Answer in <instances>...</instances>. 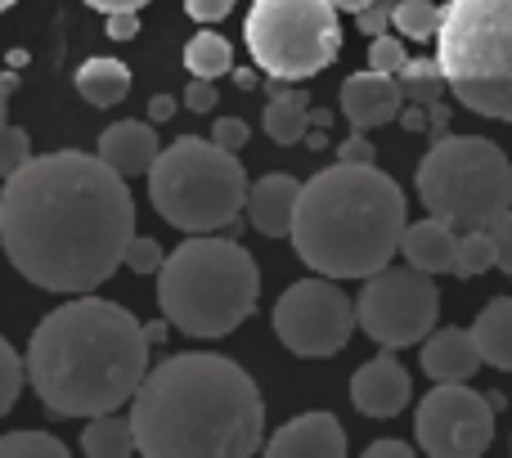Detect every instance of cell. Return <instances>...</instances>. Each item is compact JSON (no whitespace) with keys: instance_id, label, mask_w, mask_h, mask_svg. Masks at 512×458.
Returning <instances> with one entry per match:
<instances>
[{"instance_id":"4fadbf2b","label":"cell","mask_w":512,"mask_h":458,"mask_svg":"<svg viewBox=\"0 0 512 458\" xmlns=\"http://www.w3.org/2000/svg\"><path fill=\"white\" fill-rule=\"evenodd\" d=\"M414 400V382L400 369V360L382 346V355H373L369 364H360L351 378V405L364 418H396L400 409Z\"/></svg>"},{"instance_id":"5b68a950","label":"cell","mask_w":512,"mask_h":458,"mask_svg":"<svg viewBox=\"0 0 512 458\" xmlns=\"http://www.w3.org/2000/svg\"><path fill=\"white\" fill-rule=\"evenodd\" d=\"M261 270L234 238L189 234L158 265V306L176 333L185 337H230L256 310Z\"/></svg>"},{"instance_id":"83f0119b","label":"cell","mask_w":512,"mask_h":458,"mask_svg":"<svg viewBox=\"0 0 512 458\" xmlns=\"http://www.w3.org/2000/svg\"><path fill=\"white\" fill-rule=\"evenodd\" d=\"M0 458H68V445L50 432H9L0 436Z\"/></svg>"},{"instance_id":"d6a6232c","label":"cell","mask_w":512,"mask_h":458,"mask_svg":"<svg viewBox=\"0 0 512 458\" xmlns=\"http://www.w3.org/2000/svg\"><path fill=\"white\" fill-rule=\"evenodd\" d=\"M490 238H495V265L504 274H512V207L490 225Z\"/></svg>"},{"instance_id":"1f68e13d","label":"cell","mask_w":512,"mask_h":458,"mask_svg":"<svg viewBox=\"0 0 512 458\" xmlns=\"http://www.w3.org/2000/svg\"><path fill=\"white\" fill-rule=\"evenodd\" d=\"M369 68L373 72H391L396 77L400 68H405V45H400V36H387V32H378V36H369Z\"/></svg>"},{"instance_id":"4316f807","label":"cell","mask_w":512,"mask_h":458,"mask_svg":"<svg viewBox=\"0 0 512 458\" xmlns=\"http://www.w3.org/2000/svg\"><path fill=\"white\" fill-rule=\"evenodd\" d=\"M391 27H396V36H409V41H432L436 27H441V9L432 0H396L391 5Z\"/></svg>"},{"instance_id":"bcb514c9","label":"cell","mask_w":512,"mask_h":458,"mask_svg":"<svg viewBox=\"0 0 512 458\" xmlns=\"http://www.w3.org/2000/svg\"><path fill=\"white\" fill-rule=\"evenodd\" d=\"M9 5H14V0H0V14H5V9H9Z\"/></svg>"},{"instance_id":"7bdbcfd3","label":"cell","mask_w":512,"mask_h":458,"mask_svg":"<svg viewBox=\"0 0 512 458\" xmlns=\"http://www.w3.org/2000/svg\"><path fill=\"white\" fill-rule=\"evenodd\" d=\"M171 113H176V99H171V95H153L149 99V117H153V122H167Z\"/></svg>"},{"instance_id":"d590c367","label":"cell","mask_w":512,"mask_h":458,"mask_svg":"<svg viewBox=\"0 0 512 458\" xmlns=\"http://www.w3.org/2000/svg\"><path fill=\"white\" fill-rule=\"evenodd\" d=\"M185 108H189V113H212V108H216V86H212V81H207V77H194V81H189Z\"/></svg>"},{"instance_id":"74e56055","label":"cell","mask_w":512,"mask_h":458,"mask_svg":"<svg viewBox=\"0 0 512 458\" xmlns=\"http://www.w3.org/2000/svg\"><path fill=\"white\" fill-rule=\"evenodd\" d=\"M108 18V36L113 41H131L140 32V9H117V14H104Z\"/></svg>"},{"instance_id":"2e32d148","label":"cell","mask_w":512,"mask_h":458,"mask_svg":"<svg viewBox=\"0 0 512 458\" xmlns=\"http://www.w3.org/2000/svg\"><path fill=\"white\" fill-rule=\"evenodd\" d=\"M297 194H301V180H292V176H261L256 185H248L243 212H248L256 234L288 238L292 234V212H297Z\"/></svg>"},{"instance_id":"9a60e30c","label":"cell","mask_w":512,"mask_h":458,"mask_svg":"<svg viewBox=\"0 0 512 458\" xmlns=\"http://www.w3.org/2000/svg\"><path fill=\"white\" fill-rule=\"evenodd\" d=\"M270 458H342L346 432L333 414H301L265 441Z\"/></svg>"},{"instance_id":"e575fe53","label":"cell","mask_w":512,"mask_h":458,"mask_svg":"<svg viewBox=\"0 0 512 458\" xmlns=\"http://www.w3.org/2000/svg\"><path fill=\"white\" fill-rule=\"evenodd\" d=\"M355 27H360L364 36H378L391 27V5L387 0H373V5H364L360 14H355Z\"/></svg>"},{"instance_id":"484cf974","label":"cell","mask_w":512,"mask_h":458,"mask_svg":"<svg viewBox=\"0 0 512 458\" xmlns=\"http://www.w3.org/2000/svg\"><path fill=\"white\" fill-rule=\"evenodd\" d=\"M400 81V95L409 104H436L445 90V77H441V63L436 59H405V68L396 72Z\"/></svg>"},{"instance_id":"60d3db41","label":"cell","mask_w":512,"mask_h":458,"mask_svg":"<svg viewBox=\"0 0 512 458\" xmlns=\"http://www.w3.org/2000/svg\"><path fill=\"white\" fill-rule=\"evenodd\" d=\"M90 9H99V14H117V9H144L149 0H86Z\"/></svg>"},{"instance_id":"b9f144b4","label":"cell","mask_w":512,"mask_h":458,"mask_svg":"<svg viewBox=\"0 0 512 458\" xmlns=\"http://www.w3.org/2000/svg\"><path fill=\"white\" fill-rule=\"evenodd\" d=\"M18 90V68L0 72V122H5V108H9V95Z\"/></svg>"},{"instance_id":"277c9868","label":"cell","mask_w":512,"mask_h":458,"mask_svg":"<svg viewBox=\"0 0 512 458\" xmlns=\"http://www.w3.org/2000/svg\"><path fill=\"white\" fill-rule=\"evenodd\" d=\"M405 189L378 162H342L315 171L297 194L292 247L301 265L328 279H369L400 252Z\"/></svg>"},{"instance_id":"8d00e7d4","label":"cell","mask_w":512,"mask_h":458,"mask_svg":"<svg viewBox=\"0 0 512 458\" xmlns=\"http://www.w3.org/2000/svg\"><path fill=\"white\" fill-rule=\"evenodd\" d=\"M234 9V0H185V14L198 18V23H221Z\"/></svg>"},{"instance_id":"836d02e7","label":"cell","mask_w":512,"mask_h":458,"mask_svg":"<svg viewBox=\"0 0 512 458\" xmlns=\"http://www.w3.org/2000/svg\"><path fill=\"white\" fill-rule=\"evenodd\" d=\"M212 140L221 144V149L239 153L243 144H248V122H239V117H221V122L212 126Z\"/></svg>"},{"instance_id":"44dd1931","label":"cell","mask_w":512,"mask_h":458,"mask_svg":"<svg viewBox=\"0 0 512 458\" xmlns=\"http://www.w3.org/2000/svg\"><path fill=\"white\" fill-rule=\"evenodd\" d=\"M77 95L95 108H113L131 95V68L122 59H86L77 68Z\"/></svg>"},{"instance_id":"d6986e66","label":"cell","mask_w":512,"mask_h":458,"mask_svg":"<svg viewBox=\"0 0 512 458\" xmlns=\"http://www.w3.org/2000/svg\"><path fill=\"white\" fill-rule=\"evenodd\" d=\"M454 243H459V234L445 221L427 216V221H418V225H405V234H400V256H405V265H414V270H423V274H450Z\"/></svg>"},{"instance_id":"7402d4cb","label":"cell","mask_w":512,"mask_h":458,"mask_svg":"<svg viewBox=\"0 0 512 458\" xmlns=\"http://www.w3.org/2000/svg\"><path fill=\"white\" fill-rule=\"evenodd\" d=\"M81 450L90 458H126L135 454V427L131 418H122L113 409V414H95L86 423V432H81Z\"/></svg>"},{"instance_id":"603a6c76","label":"cell","mask_w":512,"mask_h":458,"mask_svg":"<svg viewBox=\"0 0 512 458\" xmlns=\"http://www.w3.org/2000/svg\"><path fill=\"white\" fill-rule=\"evenodd\" d=\"M261 122H265V135H270L274 144H297L301 135H306V122H310L306 95H297V90H274L265 113H261Z\"/></svg>"},{"instance_id":"6da1fadb","label":"cell","mask_w":512,"mask_h":458,"mask_svg":"<svg viewBox=\"0 0 512 458\" xmlns=\"http://www.w3.org/2000/svg\"><path fill=\"white\" fill-rule=\"evenodd\" d=\"M135 238V198L104 158L77 149L27 158L5 176L0 247L45 292H95Z\"/></svg>"},{"instance_id":"5bb4252c","label":"cell","mask_w":512,"mask_h":458,"mask_svg":"<svg viewBox=\"0 0 512 458\" xmlns=\"http://www.w3.org/2000/svg\"><path fill=\"white\" fill-rule=\"evenodd\" d=\"M400 104H405V95H400V81L391 72L369 68V72L346 77V86H342V113L355 131H373V126L396 122Z\"/></svg>"},{"instance_id":"ee69618b","label":"cell","mask_w":512,"mask_h":458,"mask_svg":"<svg viewBox=\"0 0 512 458\" xmlns=\"http://www.w3.org/2000/svg\"><path fill=\"white\" fill-rule=\"evenodd\" d=\"M328 5H333L337 14H342V9H346V14H360V9H364V5H373V0H328Z\"/></svg>"},{"instance_id":"7a4b0ae2","label":"cell","mask_w":512,"mask_h":458,"mask_svg":"<svg viewBox=\"0 0 512 458\" xmlns=\"http://www.w3.org/2000/svg\"><path fill=\"white\" fill-rule=\"evenodd\" d=\"M131 427L144 458H248L261 450L265 400L243 364L189 351L144 373Z\"/></svg>"},{"instance_id":"f6af8a7d","label":"cell","mask_w":512,"mask_h":458,"mask_svg":"<svg viewBox=\"0 0 512 458\" xmlns=\"http://www.w3.org/2000/svg\"><path fill=\"white\" fill-rule=\"evenodd\" d=\"M144 337H149V346L162 342V337H167V324H149V328H144Z\"/></svg>"},{"instance_id":"cb8c5ba5","label":"cell","mask_w":512,"mask_h":458,"mask_svg":"<svg viewBox=\"0 0 512 458\" xmlns=\"http://www.w3.org/2000/svg\"><path fill=\"white\" fill-rule=\"evenodd\" d=\"M185 68H189V77H207V81L225 77V72L234 68L230 41H225L221 32H198L194 41L185 45Z\"/></svg>"},{"instance_id":"f1b7e54d","label":"cell","mask_w":512,"mask_h":458,"mask_svg":"<svg viewBox=\"0 0 512 458\" xmlns=\"http://www.w3.org/2000/svg\"><path fill=\"white\" fill-rule=\"evenodd\" d=\"M18 391H23V360H18V351L0 337V418L18 405Z\"/></svg>"},{"instance_id":"52a82bcc","label":"cell","mask_w":512,"mask_h":458,"mask_svg":"<svg viewBox=\"0 0 512 458\" xmlns=\"http://www.w3.org/2000/svg\"><path fill=\"white\" fill-rule=\"evenodd\" d=\"M149 198L167 225L185 234H216L239 221L248 198V171L216 140L185 135L153 158Z\"/></svg>"},{"instance_id":"f546056e","label":"cell","mask_w":512,"mask_h":458,"mask_svg":"<svg viewBox=\"0 0 512 458\" xmlns=\"http://www.w3.org/2000/svg\"><path fill=\"white\" fill-rule=\"evenodd\" d=\"M27 158H32V140H27V131L23 126L0 122V180L14 176Z\"/></svg>"},{"instance_id":"4dcf8cb0","label":"cell","mask_w":512,"mask_h":458,"mask_svg":"<svg viewBox=\"0 0 512 458\" xmlns=\"http://www.w3.org/2000/svg\"><path fill=\"white\" fill-rule=\"evenodd\" d=\"M162 256H167V252H162L158 238L135 234L131 243H126V252H122V265H126V270H135V274H158Z\"/></svg>"},{"instance_id":"d4e9b609","label":"cell","mask_w":512,"mask_h":458,"mask_svg":"<svg viewBox=\"0 0 512 458\" xmlns=\"http://www.w3.org/2000/svg\"><path fill=\"white\" fill-rule=\"evenodd\" d=\"M495 265V238L490 229H463L459 243H454V261H450V274L459 279H477Z\"/></svg>"},{"instance_id":"8fae6325","label":"cell","mask_w":512,"mask_h":458,"mask_svg":"<svg viewBox=\"0 0 512 458\" xmlns=\"http://www.w3.org/2000/svg\"><path fill=\"white\" fill-rule=\"evenodd\" d=\"M274 333L301 360H328V355L346 351V342H351L355 301L328 274L301 279L274 301Z\"/></svg>"},{"instance_id":"8992f818","label":"cell","mask_w":512,"mask_h":458,"mask_svg":"<svg viewBox=\"0 0 512 458\" xmlns=\"http://www.w3.org/2000/svg\"><path fill=\"white\" fill-rule=\"evenodd\" d=\"M432 41L445 90L468 113L512 122V0H450Z\"/></svg>"},{"instance_id":"ac0fdd59","label":"cell","mask_w":512,"mask_h":458,"mask_svg":"<svg viewBox=\"0 0 512 458\" xmlns=\"http://www.w3.org/2000/svg\"><path fill=\"white\" fill-rule=\"evenodd\" d=\"M158 153H162L158 135H153L149 122H113L104 135H99V158H104L122 180L149 176Z\"/></svg>"},{"instance_id":"e0dca14e","label":"cell","mask_w":512,"mask_h":458,"mask_svg":"<svg viewBox=\"0 0 512 458\" xmlns=\"http://www.w3.org/2000/svg\"><path fill=\"white\" fill-rule=\"evenodd\" d=\"M481 369L472 328H436L423 337V373L432 382H468Z\"/></svg>"},{"instance_id":"30bf717a","label":"cell","mask_w":512,"mask_h":458,"mask_svg":"<svg viewBox=\"0 0 512 458\" xmlns=\"http://www.w3.org/2000/svg\"><path fill=\"white\" fill-rule=\"evenodd\" d=\"M441 315V292H436L432 274L414 270V265H382L364 279L360 297H355V328L373 337L387 351L423 342L436 328Z\"/></svg>"},{"instance_id":"9c48e42d","label":"cell","mask_w":512,"mask_h":458,"mask_svg":"<svg viewBox=\"0 0 512 458\" xmlns=\"http://www.w3.org/2000/svg\"><path fill=\"white\" fill-rule=\"evenodd\" d=\"M243 36L252 63L274 81H306L342 54V27L328 0H252Z\"/></svg>"},{"instance_id":"ba28073f","label":"cell","mask_w":512,"mask_h":458,"mask_svg":"<svg viewBox=\"0 0 512 458\" xmlns=\"http://www.w3.org/2000/svg\"><path fill=\"white\" fill-rule=\"evenodd\" d=\"M418 198L427 216L445 221L454 234L490 229L512 207V162L504 149L477 135H445L418 162Z\"/></svg>"},{"instance_id":"ab89813d","label":"cell","mask_w":512,"mask_h":458,"mask_svg":"<svg viewBox=\"0 0 512 458\" xmlns=\"http://www.w3.org/2000/svg\"><path fill=\"white\" fill-rule=\"evenodd\" d=\"M364 458H414V445L409 441H369Z\"/></svg>"},{"instance_id":"f35d334b","label":"cell","mask_w":512,"mask_h":458,"mask_svg":"<svg viewBox=\"0 0 512 458\" xmlns=\"http://www.w3.org/2000/svg\"><path fill=\"white\" fill-rule=\"evenodd\" d=\"M337 158L342 162H378V149H373V140L360 131V135H351V140L337 149Z\"/></svg>"},{"instance_id":"ffe728a7","label":"cell","mask_w":512,"mask_h":458,"mask_svg":"<svg viewBox=\"0 0 512 458\" xmlns=\"http://www.w3.org/2000/svg\"><path fill=\"white\" fill-rule=\"evenodd\" d=\"M472 342L481 351V364L499 373H512V297H495L472 324Z\"/></svg>"},{"instance_id":"7c38bea8","label":"cell","mask_w":512,"mask_h":458,"mask_svg":"<svg viewBox=\"0 0 512 458\" xmlns=\"http://www.w3.org/2000/svg\"><path fill=\"white\" fill-rule=\"evenodd\" d=\"M414 445L432 458H477L495 445V400L463 382H436L414 414Z\"/></svg>"},{"instance_id":"3957f363","label":"cell","mask_w":512,"mask_h":458,"mask_svg":"<svg viewBox=\"0 0 512 458\" xmlns=\"http://www.w3.org/2000/svg\"><path fill=\"white\" fill-rule=\"evenodd\" d=\"M149 373V337L126 306L77 292L36 324L23 378L59 418L113 414Z\"/></svg>"}]
</instances>
